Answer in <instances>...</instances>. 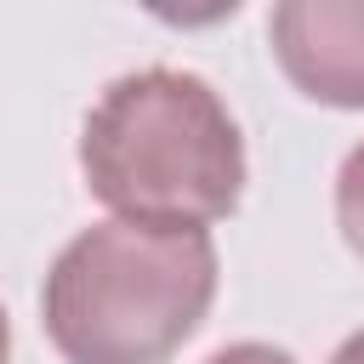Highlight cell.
Listing matches in <instances>:
<instances>
[{
    "label": "cell",
    "mask_w": 364,
    "mask_h": 364,
    "mask_svg": "<svg viewBox=\"0 0 364 364\" xmlns=\"http://www.w3.org/2000/svg\"><path fill=\"white\" fill-rule=\"evenodd\" d=\"M80 171L114 222L205 233L245 193V136L210 80L154 63L91 102Z\"/></svg>",
    "instance_id": "cell-1"
},
{
    "label": "cell",
    "mask_w": 364,
    "mask_h": 364,
    "mask_svg": "<svg viewBox=\"0 0 364 364\" xmlns=\"http://www.w3.org/2000/svg\"><path fill=\"white\" fill-rule=\"evenodd\" d=\"M210 296V233L97 222L57 250L40 318L68 364H165L205 324Z\"/></svg>",
    "instance_id": "cell-2"
},
{
    "label": "cell",
    "mask_w": 364,
    "mask_h": 364,
    "mask_svg": "<svg viewBox=\"0 0 364 364\" xmlns=\"http://www.w3.org/2000/svg\"><path fill=\"white\" fill-rule=\"evenodd\" d=\"M267 40L301 97L364 108V0H279Z\"/></svg>",
    "instance_id": "cell-3"
},
{
    "label": "cell",
    "mask_w": 364,
    "mask_h": 364,
    "mask_svg": "<svg viewBox=\"0 0 364 364\" xmlns=\"http://www.w3.org/2000/svg\"><path fill=\"white\" fill-rule=\"evenodd\" d=\"M336 228L347 239V250L364 262V142L341 159L336 171Z\"/></svg>",
    "instance_id": "cell-4"
},
{
    "label": "cell",
    "mask_w": 364,
    "mask_h": 364,
    "mask_svg": "<svg viewBox=\"0 0 364 364\" xmlns=\"http://www.w3.org/2000/svg\"><path fill=\"white\" fill-rule=\"evenodd\" d=\"M205 364H296V358L284 347H273V341H233V347L210 353Z\"/></svg>",
    "instance_id": "cell-5"
},
{
    "label": "cell",
    "mask_w": 364,
    "mask_h": 364,
    "mask_svg": "<svg viewBox=\"0 0 364 364\" xmlns=\"http://www.w3.org/2000/svg\"><path fill=\"white\" fill-rule=\"evenodd\" d=\"M330 364H364V330H353V336L330 353Z\"/></svg>",
    "instance_id": "cell-6"
},
{
    "label": "cell",
    "mask_w": 364,
    "mask_h": 364,
    "mask_svg": "<svg viewBox=\"0 0 364 364\" xmlns=\"http://www.w3.org/2000/svg\"><path fill=\"white\" fill-rule=\"evenodd\" d=\"M11 358V324H6V307H0V364Z\"/></svg>",
    "instance_id": "cell-7"
}]
</instances>
